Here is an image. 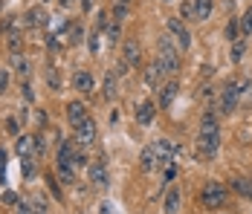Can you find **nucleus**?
Returning a JSON list of instances; mask_svg holds the SVG:
<instances>
[{
  "label": "nucleus",
  "instance_id": "nucleus-1",
  "mask_svg": "<svg viewBox=\"0 0 252 214\" xmlns=\"http://www.w3.org/2000/svg\"><path fill=\"white\" fill-rule=\"evenodd\" d=\"M220 148V124H218V116L209 110L203 113L200 119V136H197V151L203 156H215Z\"/></svg>",
  "mask_w": 252,
  "mask_h": 214
},
{
  "label": "nucleus",
  "instance_id": "nucleus-2",
  "mask_svg": "<svg viewBox=\"0 0 252 214\" xmlns=\"http://www.w3.org/2000/svg\"><path fill=\"white\" fill-rule=\"evenodd\" d=\"M159 67L162 72L168 75V78H174L177 70H180V47H174V41H171V35H162L159 38Z\"/></svg>",
  "mask_w": 252,
  "mask_h": 214
},
{
  "label": "nucleus",
  "instance_id": "nucleus-3",
  "mask_svg": "<svg viewBox=\"0 0 252 214\" xmlns=\"http://www.w3.org/2000/svg\"><path fill=\"white\" fill-rule=\"evenodd\" d=\"M200 200H203V206H206L209 212H218V209H223V206H226L229 191H226V185H223V183L209 180V183L203 185V191H200Z\"/></svg>",
  "mask_w": 252,
  "mask_h": 214
},
{
  "label": "nucleus",
  "instance_id": "nucleus-4",
  "mask_svg": "<svg viewBox=\"0 0 252 214\" xmlns=\"http://www.w3.org/2000/svg\"><path fill=\"white\" fill-rule=\"evenodd\" d=\"M168 32H171V38L177 41V47L183 49V52L191 47V32H189V26H186L183 18H171L168 21Z\"/></svg>",
  "mask_w": 252,
  "mask_h": 214
},
{
  "label": "nucleus",
  "instance_id": "nucleus-5",
  "mask_svg": "<svg viewBox=\"0 0 252 214\" xmlns=\"http://www.w3.org/2000/svg\"><path fill=\"white\" fill-rule=\"evenodd\" d=\"M87 177H90V185H96V188H107L110 185V171L104 165V159L90 162L87 165Z\"/></svg>",
  "mask_w": 252,
  "mask_h": 214
},
{
  "label": "nucleus",
  "instance_id": "nucleus-6",
  "mask_svg": "<svg viewBox=\"0 0 252 214\" xmlns=\"http://www.w3.org/2000/svg\"><path fill=\"white\" fill-rule=\"evenodd\" d=\"M238 101H241V84L238 81H229L226 87H223V95H220V110L223 113H232L238 107Z\"/></svg>",
  "mask_w": 252,
  "mask_h": 214
},
{
  "label": "nucleus",
  "instance_id": "nucleus-7",
  "mask_svg": "<svg viewBox=\"0 0 252 214\" xmlns=\"http://www.w3.org/2000/svg\"><path fill=\"white\" fill-rule=\"evenodd\" d=\"M154 148H157V168H168L171 162H174V153H177L174 142H168V139H157Z\"/></svg>",
  "mask_w": 252,
  "mask_h": 214
},
{
  "label": "nucleus",
  "instance_id": "nucleus-8",
  "mask_svg": "<svg viewBox=\"0 0 252 214\" xmlns=\"http://www.w3.org/2000/svg\"><path fill=\"white\" fill-rule=\"evenodd\" d=\"M73 87L78 93H93L96 90V75L90 70H76L73 72Z\"/></svg>",
  "mask_w": 252,
  "mask_h": 214
},
{
  "label": "nucleus",
  "instance_id": "nucleus-9",
  "mask_svg": "<svg viewBox=\"0 0 252 214\" xmlns=\"http://www.w3.org/2000/svg\"><path fill=\"white\" fill-rule=\"evenodd\" d=\"M76 142L81 145V148H87V145L96 142V122L84 119L81 124H78V127H76Z\"/></svg>",
  "mask_w": 252,
  "mask_h": 214
},
{
  "label": "nucleus",
  "instance_id": "nucleus-10",
  "mask_svg": "<svg viewBox=\"0 0 252 214\" xmlns=\"http://www.w3.org/2000/svg\"><path fill=\"white\" fill-rule=\"evenodd\" d=\"M122 61H125L127 67H139V61H142V47H139V41H125L122 44Z\"/></svg>",
  "mask_w": 252,
  "mask_h": 214
},
{
  "label": "nucleus",
  "instance_id": "nucleus-11",
  "mask_svg": "<svg viewBox=\"0 0 252 214\" xmlns=\"http://www.w3.org/2000/svg\"><path fill=\"white\" fill-rule=\"evenodd\" d=\"M47 21H50V15H47V9H44V6H32V9H26V15H24V24L32 26V29L47 26Z\"/></svg>",
  "mask_w": 252,
  "mask_h": 214
},
{
  "label": "nucleus",
  "instance_id": "nucleus-12",
  "mask_svg": "<svg viewBox=\"0 0 252 214\" xmlns=\"http://www.w3.org/2000/svg\"><path fill=\"white\" fill-rule=\"evenodd\" d=\"M177 93H180V81L177 78H168L159 87V107H171V101L177 98Z\"/></svg>",
  "mask_w": 252,
  "mask_h": 214
},
{
  "label": "nucleus",
  "instance_id": "nucleus-13",
  "mask_svg": "<svg viewBox=\"0 0 252 214\" xmlns=\"http://www.w3.org/2000/svg\"><path fill=\"white\" fill-rule=\"evenodd\" d=\"M67 119H70V124H73V130H76L84 119H90V116H87L84 101H70V104H67Z\"/></svg>",
  "mask_w": 252,
  "mask_h": 214
},
{
  "label": "nucleus",
  "instance_id": "nucleus-14",
  "mask_svg": "<svg viewBox=\"0 0 252 214\" xmlns=\"http://www.w3.org/2000/svg\"><path fill=\"white\" fill-rule=\"evenodd\" d=\"M154 116H157V104H154V101H139V107H136V122H139L142 127H148V124H154Z\"/></svg>",
  "mask_w": 252,
  "mask_h": 214
},
{
  "label": "nucleus",
  "instance_id": "nucleus-15",
  "mask_svg": "<svg viewBox=\"0 0 252 214\" xmlns=\"http://www.w3.org/2000/svg\"><path fill=\"white\" fill-rule=\"evenodd\" d=\"M18 156L26 159V156H38V145H35V136H18Z\"/></svg>",
  "mask_w": 252,
  "mask_h": 214
},
{
  "label": "nucleus",
  "instance_id": "nucleus-16",
  "mask_svg": "<svg viewBox=\"0 0 252 214\" xmlns=\"http://www.w3.org/2000/svg\"><path fill=\"white\" fill-rule=\"evenodd\" d=\"M180 203H183L180 188H168V191H165V200H162V209H165V214H180Z\"/></svg>",
  "mask_w": 252,
  "mask_h": 214
},
{
  "label": "nucleus",
  "instance_id": "nucleus-17",
  "mask_svg": "<svg viewBox=\"0 0 252 214\" xmlns=\"http://www.w3.org/2000/svg\"><path fill=\"white\" fill-rule=\"evenodd\" d=\"M55 174H58V183H61V185H73V183H76V165L55 162Z\"/></svg>",
  "mask_w": 252,
  "mask_h": 214
},
{
  "label": "nucleus",
  "instance_id": "nucleus-18",
  "mask_svg": "<svg viewBox=\"0 0 252 214\" xmlns=\"http://www.w3.org/2000/svg\"><path fill=\"white\" fill-rule=\"evenodd\" d=\"M154 168H157V148L148 145V148L142 151V156H139V171H142V174H151Z\"/></svg>",
  "mask_w": 252,
  "mask_h": 214
},
{
  "label": "nucleus",
  "instance_id": "nucleus-19",
  "mask_svg": "<svg viewBox=\"0 0 252 214\" xmlns=\"http://www.w3.org/2000/svg\"><path fill=\"white\" fill-rule=\"evenodd\" d=\"M212 12H215V3H212V0H194V18H197V21L206 24V21L212 18Z\"/></svg>",
  "mask_w": 252,
  "mask_h": 214
},
{
  "label": "nucleus",
  "instance_id": "nucleus-20",
  "mask_svg": "<svg viewBox=\"0 0 252 214\" xmlns=\"http://www.w3.org/2000/svg\"><path fill=\"white\" fill-rule=\"evenodd\" d=\"M6 41H9V49H12V52H21V47H24V35H21V29L9 24V29H6Z\"/></svg>",
  "mask_w": 252,
  "mask_h": 214
},
{
  "label": "nucleus",
  "instance_id": "nucleus-21",
  "mask_svg": "<svg viewBox=\"0 0 252 214\" xmlns=\"http://www.w3.org/2000/svg\"><path fill=\"white\" fill-rule=\"evenodd\" d=\"M162 75H165V72H162V67H159V61H154L151 67L145 70V84H148V87H157Z\"/></svg>",
  "mask_w": 252,
  "mask_h": 214
},
{
  "label": "nucleus",
  "instance_id": "nucleus-22",
  "mask_svg": "<svg viewBox=\"0 0 252 214\" xmlns=\"http://www.w3.org/2000/svg\"><path fill=\"white\" fill-rule=\"evenodd\" d=\"M116 93H119L116 75H113V72H107V75H104V87H101V95H104V98H116Z\"/></svg>",
  "mask_w": 252,
  "mask_h": 214
},
{
  "label": "nucleus",
  "instance_id": "nucleus-23",
  "mask_svg": "<svg viewBox=\"0 0 252 214\" xmlns=\"http://www.w3.org/2000/svg\"><path fill=\"white\" fill-rule=\"evenodd\" d=\"M232 191L241 194V197H247V200H252V180H244V177L235 180V183H232Z\"/></svg>",
  "mask_w": 252,
  "mask_h": 214
},
{
  "label": "nucleus",
  "instance_id": "nucleus-24",
  "mask_svg": "<svg viewBox=\"0 0 252 214\" xmlns=\"http://www.w3.org/2000/svg\"><path fill=\"white\" fill-rule=\"evenodd\" d=\"M180 18L191 21L194 18V0H180Z\"/></svg>",
  "mask_w": 252,
  "mask_h": 214
},
{
  "label": "nucleus",
  "instance_id": "nucleus-25",
  "mask_svg": "<svg viewBox=\"0 0 252 214\" xmlns=\"http://www.w3.org/2000/svg\"><path fill=\"white\" fill-rule=\"evenodd\" d=\"M104 32H107V38L116 44V41H119V35H122V24H119V21H113V24H107V29H104Z\"/></svg>",
  "mask_w": 252,
  "mask_h": 214
},
{
  "label": "nucleus",
  "instance_id": "nucleus-26",
  "mask_svg": "<svg viewBox=\"0 0 252 214\" xmlns=\"http://www.w3.org/2000/svg\"><path fill=\"white\" fill-rule=\"evenodd\" d=\"M238 32H241V21H229L226 29H223V35H226L229 41H235V38H238Z\"/></svg>",
  "mask_w": 252,
  "mask_h": 214
},
{
  "label": "nucleus",
  "instance_id": "nucleus-27",
  "mask_svg": "<svg viewBox=\"0 0 252 214\" xmlns=\"http://www.w3.org/2000/svg\"><path fill=\"white\" fill-rule=\"evenodd\" d=\"M47 81H50L52 90H58V87H61V78H58V70H55V67H47Z\"/></svg>",
  "mask_w": 252,
  "mask_h": 214
},
{
  "label": "nucleus",
  "instance_id": "nucleus-28",
  "mask_svg": "<svg viewBox=\"0 0 252 214\" xmlns=\"http://www.w3.org/2000/svg\"><path fill=\"white\" fill-rule=\"evenodd\" d=\"M241 32H244V35H250L252 32V9H247L244 18H241Z\"/></svg>",
  "mask_w": 252,
  "mask_h": 214
},
{
  "label": "nucleus",
  "instance_id": "nucleus-29",
  "mask_svg": "<svg viewBox=\"0 0 252 214\" xmlns=\"http://www.w3.org/2000/svg\"><path fill=\"white\" fill-rule=\"evenodd\" d=\"M232 58H235V61H241V58H244V52H247V41H235V44H232Z\"/></svg>",
  "mask_w": 252,
  "mask_h": 214
},
{
  "label": "nucleus",
  "instance_id": "nucleus-30",
  "mask_svg": "<svg viewBox=\"0 0 252 214\" xmlns=\"http://www.w3.org/2000/svg\"><path fill=\"white\" fill-rule=\"evenodd\" d=\"M32 209H35V214H47V200L44 197H35L32 200Z\"/></svg>",
  "mask_w": 252,
  "mask_h": 214
},
{
  "label": "nucleus",
  "instance_id": "nucleus-31",
  "mask_svg": "<svg viewBox=\"0 0 252 214\" xmlns=\"http://www.w3.org/2000/svg\"><path fill=\"white\" fill-rule=\"evenodd\" d=\"M15 214H35V209H32L29 203H24V200H21V203L15 206Z\"/></svg>",
  "mask_w": 252,
  "mask_h": 214
},
{
  "label": "nucleus",
  "instance_id": "nucleus-32",
  "mask_svg": "<svg viewBox=\"0 0 252 214\" xmlns=\"http://www.w3.org/2000/svg\"><path fill=\"white\" fill-rule=\"evenodd\" d=\"M9 87V70H0V93H6Z\"/></svg>",
  "mask_w": 252,
  "mask_h": 214
},
{
  "label": "nucleus",
  "instance_id": "nucleus-33",
  "mask_svg": "<svg viewBox=\"0 0 252 214\" xmlns=\"http://www.w3.org/2000/svg\"><path fill=\"white\" fill-rule=\"evenodd\" d=\"M3 203H9V206H18L21 200H18V194H12V191H6V194H3Z\"/></svg>",
  "mask_w": 252,
  "mask_h": 214
},
{
  "label": "nucleus",
  "instance_id": "nucleus-34",
  "mask_svg": "<svg viewBox=\"0 0 252 214\" xmlns=\"http://www.w3.org/2000/svg\"><path fill=\"white\" fill-rule=\"evenodd\" d=\"M6 130H9V133H18V122H15V119H6Z\"/></svg>",
  "mask_w": 252,
  "mask_h": 214
},
{
  "label": "nucleus",
  "instance_id": "nucleus-35",
  "mask_svg": "<svg viewBox=\"0 0 252 214\" xmlns=\"http://www.w3.org/2000/svg\"><path fill=\"white\" fill-rule=\"evenodd\" d=\"M93 6H96V0H81V9H84V12H90Z\"/></svg>",
  "mask_w": 252,
  "mask_h": 214
},
{
  "label": "nucleus",
  "instance_id": "nucleus-36",
  "mask_svg": "<svg viewBox=\"0 0 252 214\" xmlns=\"http://www.w3.org/2000/svg\"><path fill=\"white\" fill-rule=\"evenodd\" d=\"M101 214H113V206L110 203H101Z\"/></svg>",
  "mask_w": 252,
  "mask_h": 214
},
{
  "label": "nucleus",
  "instance_id": "nucleus-37",
  "mask_svg": "<svg viewBox=\"0 0 252 214\" xmlns=\"http://www.w3.org/2000/svg\"><path fill=\"white\" fill-rule=\"evenodd\" d=\"M3 159H6V153L0 151V174H3Z\"/></svg>",
  "mask_w": 252,
  "mask_h": 214
},
{
  "label": "nucleus",
  "instance_id": "nucleus-38",
  "mask_svg": "<svg viewBox=\"0 0 252 214\" xmlns=\"http://www.w3.org/2000/svg\"><path fill=\"white\" fill-rule=\"evenodd\" d=\"M58 3H61V6H70V3H76V0H58Z\"/></svg>",
  "mask_w": 252,
  "mask_h": 214
},
{
  "label": "nucleus",
  "instance_id": "nucleus-39",
  "mask_svg": "<svg viewBox=\"0 0 252 214\" xmlns=\"http://www.w3.org/2000/svg\"><path fill=\"white\" fill-rule=\"evenodd\" d=\"M119 3H125V6H130V0H119Z\"/></svg>",
  "mask_w": 252,
  "mask_h": 214
},
{
  "label": "nucleus",
  "instance_id": "nucleus-40",
  "mask_svg": "<svg viewBox=\"0 0 252 214\" xmlns=\"http://www.w3.org/2000/svg\"><path fill=\"white\" fill-rule=\"evenodd\" d=\"M165 3H171V0H165Z\"/></svg>",
  "mask_w": 252,
  "mask_h": 214
},
{
  "label": "nucleus",
  "instance_id": "nucleus-41",
  "mask_svg": "<svg viewBox=\"0 0 252 214\" xmlns=\"http://www.w3.org/2000/svg\"><path fill=\"white\" fill-rule=\"evenodd\" d=\"M44 3H47V0H44Z\"/></svg>",
  "mask_w": 252,
  "mask_h": 214
}]
</instances>
